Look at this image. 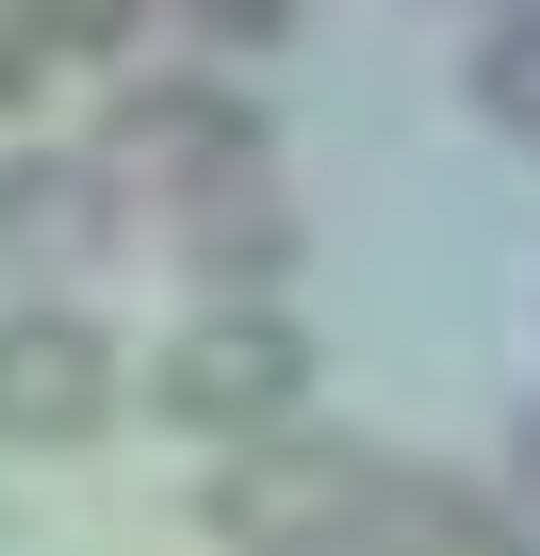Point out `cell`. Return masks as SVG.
Here are the masks:
<instances>
[{
	"label": "cell",
	"instance_id": "6",
	"mask_svg": "<svg viewBox=\"0 0 540 556\" xmlns=\"http://www.w3.org/2000/svg\"><path fill=\"white\" fill-rule=\"evenodd\" d=\"M164 229H180V278H197L213 312H262V295L296 278V197H279V164H246V180L180 197Z\"/></svg>",
	"mask_w": 540,
	"mask_h": 556
},
{
	"label": "cell",
	"instance_id": "12",
	"mask_svg": "<svg viewBox=\"0 0 540 556\" xmlns=\"http://www.w3.org/2000/svg\"><path fill=\"white\" fill-rule=\"evenodd\" d=\"M507 475H524V491H540V393H524V409H507Z\"/></svg>",
	"mask_w": 540,
	"mask_h": 556
},
{
	"label": "cell",
	"instance_id": "2",
	"mask_svg": "<svg viewBox=\"0 0 540 556\" xmlns=\"http://www.w3.org/2000/svg\"><path fill=\"white\" fill-rule=\"evenodd\" d=\"M148 409L197 426V442H262V426H296L312 409V328L262 295V312H197L164 361H148Z\"/></svg>",
	"mask_w": 540,
	"mask_h": 556
},
{
	"label": "cell",
	"instance_id": "11",
	"mask_svg": "<svg viewBox=\"0 0 540 556\" xmlns=\"http://www.w3.org/2000/svg\"><path fill=\"white\" fill-rule=\"evenodd\" d=\"M34 66H50V50H34V17H17V0H0V115L34 99Z\"/></svg>",
	"mask_w": 540,
	"mask_h": 556
},
{
	"label": "cell",
	"instance_id": "5",
	"mask_svg": "<svg viewBox=\"0 0 540 556\" xmlns=\"http://www.w3.org/2000/svg\"><path fill=\"white\" fill-rule=\"evenodd\" d=\"M115 180H99V148H17L0 164V278H83L99 245H115Z\"/></svg>",
	"mask_w": 540,
	"mask_h": 556
},
{
	"label": "cell",
	"instance_id": "3",
	"mask_svg": "<svg viewBox=\"0 0 540 556\" xmlns=\"http://www.w3.org/2000/svg\"><path fill=\"white\" fill-rule=\"evenodd\" d=\"M246 164H279V131H262V99H229V83H131L99 115V180L148 197V213H180V197H213Z\"/></svg>",
	"mask_w": 540,
	"mask_h": 556
},
{
	"label": "cell",
	"instance_id": "9",
	"mask_svg": "<svg viewBox=\"0 0 540 556\" xmlns=\"http://www.w3.org/2000/svg\"><path fill=\"white\" fill-rule=\"evenodd\" d=\"M34 17V50H83V66H115L131 34H148V0H17Z\"/></svg>",
	"mask_w": 540,
	"mask_h": 556
},
{
	"label": "cell",
	"instance_id": "1",
	"mask_svg": "<svg viewBox=\"0 0 540 556\" xmlns=\"http://www.w3.org/2000/svg\"><path fill=\"white\" fill-rule=\"evenodd\" d=\"M377 442H344V426H262V442H229L213 458V491H197V523H213V556H361V523H377Z\"/></svg>",
	"mask_w": 540,
	"mask_h": 556
},
{
	"label": "cell",
	"instance_id": "7",
	"mask_svg": "<svg viewBox=\"0 0 540 556\" xmlns=\"http://www.w3.org/2000/svg\"><path fill=\"white\" fill-rule=\"evenodd\" d=\"M361 556H540V540H524V507L475 491V475H377Z\"/></svg>",
	"mask_w": 540,
	"mask_h": 556
},
{
	"label": "cell",
	"instance_id": "8",
	"mask_svg": "<svg viewBox=\"0 0 540 556\" xmlns=\"http://www.w3.org/2000/svg\"><path fill=\"white\" fill-rule=\"evenodd\" d=\"M475 115H491L507 148H540V17H507V34L475 50Z\"/></svg>",
	"mask_w": 540,
	"mask_h": 556
},
{
	"label": "cell",
	"instance_id": "4",
	"mask_svg": "<svg viewBox=\"0 0 540 556\" xmlns=\"http://www.w3.org/2000/svg\"><path fill=\"white\" fill-rule=\"evenodd\" d=\"M99 426H115V344H99L83 312H0V442L66 458V442H99Z\"/></svg>",
	"mask_w": 540,
	"mask_h": 556
},
{
	"label": "cell",
	"instance_id": "10",
	"mask_svg": "<svg viewBox=\"0 0 540 556\" xmlns=\"http://www.w3.org/2000/svg\"><path fill=\"white\" fill-rule=\"evenodd\" d=\"M164 17H197L213 50H279V34L312 17V0H164Z\"/></svg>",
	"mask_w": 540,
	"mask_h": 556
}]
</instances>
